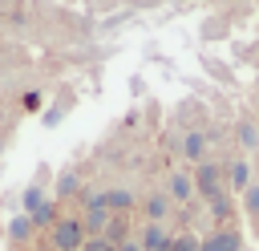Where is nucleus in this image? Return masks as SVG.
Wrapping results in <instances>:
<instances>
[{
  "label": "nucleus",
  "instance_id": "nucleus-6",
  "mask_svg": "<svg viewBox=\"0 0 259 251\" xmlns=\"http://www.w3.org/2000/svg\"><path fill=\"white\" fill-rule=\"evenodd\" d=\"M223 174H227V190H231V194H243V190L255 182V174H251V162H247V158H231V162L223 166Z\"/></svg>",
  "mask_w": 259,
  "mask_h": 251
},
{
  "label": "nucleus",
  "instance_id": "nucleus-21",
  "mask_svg": "<svg viewBox=\"0 0 259 251\" xmlns=\"http://www.w3.org/2000/svg\"><path fill=\"white\" fill-rule=\"evenodd\" d=\"M255 154H259V150H255Z\"/></svg>",
  "mask_w": 259,
  "mask_h": 251
},
{
  "label": "nucleus",
  "instance_id": "nucleus-18",
  "mask_svg": "<svg viewBox=\"0 0 259 251\" xmlns=\"http://www.w3.org/2000/svg\"><path fill=\"white\" fill-rule=\"evenodd\" d=\"M45 202H49V198H45V190H40V186H28V190H24V198H20V206H24V215H32V211H40Z\"/></svg>",
  "mask_w": 259,
  "mask_h": 251
},
{
  "label": "nucleus",
  "instance_id": "nucleus-11",
  "mask_svg": "<svg viewBox=\"0 0 259 251\" xmlns=\"http://www.w3.org/2000/svg\"><path fill=\"white\" fill-rule=\"evenodd\" d=\"M32 235H36V227H32V219H28V215H16V219L8 223V239H12V247H28V243H32Z\"/></svg>",
  "mask_w": 259,
  "mask_h": 251
},
{
  "label": "nucleus",
  "instance_id": "nucleus-2",
  "mask_svg": "<svg viewBox=\"0 0 259 251\" xmlns=\"http://www.w3.org/2000/svg\"><path fill=\"white\" fill-rule=\"evenodd\" d=\"M85 239H89V235H85L81 219H73V215H61V219L49 227V247H53V251H81Z\"/></svg>",
  "mask_w": 259,
  "mask_h": 251
},
{
  "label": "nucleus",
  "instance_id": "nucleus-12",
  "mask_svg": "<svg viewBox=\"0 0 259 251\" xmlns=\"http://www.w3.org/2000/svg\"><path fill=\"white\" fill-rule=\"evenodd\" d=\"M235 138H239L243 150H259V126H255L251 117H243V121L235 126Z\"/></svg>",
  "mask_w": 259,
  "mask_h": 251
},
{
  "label": "nucleus",
  "instance_id": "nucleus-19",
  "mask_svg": "<svg viewBox=\"0 0 259 251\" xmlns=\"http://www.w3.org/2000/svg\"><path fill=\"white\" fill-rule=\"evenodd\" d=\"M81 251H113V243H109V239H101V235H89V239L81 243Z\"/></svg>",
  "mask_w": 259,
  "mask_h": 251
},
{
  "label": "nucleus",
  "instance_id": "nucleus-13",
  "mask_svg": "<svg viewBox=\"0 0 259 251\" xmlns=\"http://www.w3.org/2000/svg\"><path fill=\"white\" fill-rule=\"evenodd\" d=\"M101 239H109V243H113V247H117V243H125V239H130V219H125V215H113V219H109V227H105V235H101Z\"/></svg>",
  "mask_w": 259,
  "mask_h": 251
},
{
  "label": "nucleus",
  "instance_id": "nucleus-10",
  "mask_svg": "<svg viewBox=\"0 0 259 251\" xmlns=\"http://www.w3.org/2000/svg\"><path fill=\"white\" fill-rule=\"evenodd\" d=\"M105 206H109V215H130L138 206V198H134V190L113 186V190H105Z\"/></svg>",
  "mask_w": 259,
  "mask_h": 251
},
{
  "label": "nucleus",
  "instance_id": "nucleus-9",
  "mask_svg": "<svg viewBox=\"0 0 259 251\" xmlns=\"http://www.w3.org/2000/svg\"><path fill=\"white\" fill-rule=\"evenodd\" d=\"M182 158L186 162H206V134L202 130H186V138H182Z\"/></svg>",
  "mask_w": 259,
  "mask_h": 251
},
{
  "label": "nucleus",
  "instance_id": "nucleus-14",
  "mask_svg": "<svg viewBox=\"0 0 259 251\" xmlns=\"http://www.w3.org/2000/svg\"><path fill=\"white\" fill-rule=\"evenodd\" d=\"M239 198H243V215L259 223V178H255V182H251V186H247V190H243Z\"/></svg>",
  "mask_w": 259,
  "mask_h": 251
},
{
  "label": "nucleus",
  "instance_id": "nucleus-20",
  "mask_svg": "<svg viewBox=\"0 0 259 251\" xmlns=\"http://www.w3.org/2000/svg\"><path fill=\"white\" fill-rule=\"evenodd\" d=\"M113 251H142V243H138V239H134V235H130V239H125V243H117V247H113Z\"/></svg>",
  "mask_w": 259,
  "mask_h": 251
},
{
  "label": "nucleus",
  "instance_id": "nucleus-15",
  "mask_svg": "<svg viewBox=\"0 0 259 251\" xmlns=\"http://www.w3.org/2000/svg\"><path fill=\"white\" fill-rule=\"evenodd\" d=\"M198 243H202V235H194V231H174V239H170L166 251H198Z\"/></svg>",
  "mask_w": 259,
  "mask_h": 251
},
{
  "label": "nucleus",
  "instance_id": "nucleus-7",
  "mask_svg": "<svg viewBox=\"0 0 259 251\" xmlns=\"http://www.w3.org/2000/svg\"><path fill=\"white\" fill-rule=\"evenodd\" d=\"M166 194H170V202H178V206H186L190 198H198V194H194V174H190V170H174V174L166 178Z\"/></svg>",
  "mask_w": 259,
  "mask_h": 251
},
{
  "label": "nucleus",
  "instance_id": "nucleus-1",
  "mask_svg": "<svg viewBox=\"0 0 259 251\" xmlns=\"http://www.w3.org/2000/svg\"><path fill=\"white\" fill-rule=\"evenodd\" d=\"M194 194H198L202 202H214V198L231 194V190H227V174H223L219 162H198V166H194Z\"/></svg>",
  "mask_w": 259,
  "mask_h": 251
},
{
  "label": "nucleus",
  "instance_id": "nucleus-5",
  "mask_svg": "<svg viewBox=\"0 0 259 251\" xmlns=\"http://www.w3.org/2000/svg\"><path fill=\"white\" fill-rule=\"evenodd\" d=\"M134 239L142 243V251H166V247H170V239H174V231H170L166 223H142Z\"/></svg>",
  "mask_w": 259,
  "mask_h": 251
},
{
  "label": "nucleus",
  "instance_id": "nucleus-16",
  "mask_svg": "<svg viewBox=\"0 0 259 251\" xmlns=\"http://www.w3.org/2000/svg\"><path fill=\"white\" fill-rule=\"evenodd\" d=\"M77 190H81V178H77L73 170H65V174L57 178V198H77Z\"/></svg>",
  "mask_w": 259,
  "mask_h": 251
},
{
  "label": "nucleus",
  "instance_id": "nucleus-8",
  "mask_svg": "<svg viewBox=\"0 0 259 251\" xmlns=\"http://www.w3.org/2000/svg\"><path fill=\"white\" fill-rule=\"evenodd\" d=\"M170 194L166 190H150L146 198H142V211H146V223H166L170 219Z\"/></svg>",
  "mask_w": 259,
  "mask_h": 251
},
{
  "label": "nucleus",
  "instance_id": "nucleus-3",
  "mask_svg": "<svg viewBox=\"0 0 259 251\" xmlns=\"http://www.w3.org/2000/svg\"><path fill=\"white\" fill-rule=\"evenodd\" d=\"M109 206H105V190L101 194H85V215H81V227H85V235H105V227H109Z\"/></svg>",
  "mask_w": 259,
  "mask_h": 251
},
{
  "label": "nucleus",
  "instance_id": "nucleus-17",
  "mask_svg": "<svg viewBox=\"0 0 259 251\" xmlns=\"http://www.w3.org/2000/svg\"><path fill=\"white\" fill-rule=\"evenodd\" d=\"M28 219H32V227L40 231V227H53V223H57L61 215H57V202H45V206H40V211H32Z\"/></svg>",
  "mask_w": 259,
  "mask_h": 251
},
{
  "label": "nucleus",
  "instance_id": "nucleus-4",
  "mask_svg": "<svg viewBox=\"0 0 259 251\" xmlns=\"http://www.w3.org/2000/svg\"><path fill=\"white\" fill-rule=\"evenodd\" d=\"M198 251H247V243H243V231L239 227H210L202 235Z\"/></svg>",
  "mask_w": 259,
  "mask_h": 251
}]
</instances>
